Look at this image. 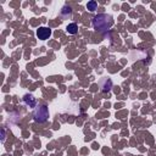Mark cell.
I'll use <instances>...</instances> for the list:
<instances>
[{"label":"cell","mask_w":156,"mask_h":156,"mask_svg":"<svg viewBox=\"0 0 156 156\" xmlns=\"http://www.w3.org/2000/svg\"><path fill=\"white\" fill-rule=\"evenodd\" d=\"M112 23H114L112 17L106 14H100L93 19V27L99 32L109 29L112 26Z\"/></svg>","instance_id":"cell-1"},{"label":"cell","mask_w":156,"mask_h":156,"mask_svg":"<svg viewBox=\"0 0 156 156\" xmlns=\"http://www.w3.org/2000/svg\"><path fill=\"white\" fill-rule=\"evenodd\" d=\"M51 36V29L49 27H39V29L37 31V37L42 40L48 39Z\"/></svg>","instance_id":"cell-3"},{"label":"cell","mask_w":156,"mask_h":156,"mask_svg":"<svg viewBox=\"0 0 156 156\" xmlns=\"http://www.w3.org/2000/svg\"><path fill=\"white\" fill-rule=\"evenodd\" d=\"M61 16H62L63 19H66V20L71 19V17H72V9H71L70 6H67V5H65V6L62 8V10H61Z\"/></svg>","instance_id":"cell-5"},{"label":"cell","mask_w":156,"mask_h":156,"mask_svg":"<svg viewBox=\"0 0 156 156\" xmlns=\"http://www.w3.org/2000/svg\"><path fill=\"white\" fill-rule=\"evenodd\" d=\"M97 8H98V3H97V2H89V3L87 4V9H88L89 11H95Z\"/></svg>","instance_id":"cell-8"},{"label":"cell","mask_w":156,"mask_h":156,"mask_svg":"<svg viewBox=\"0 0 156 156\" xmlns=\"http://www.w3.org/2000/svg\"><path fill=\"white\" fill-rule=\"evenodd\" d=\"M49 117V110L45 105H39L37 106L36 111H34V121L36 122H39V123H43L48 120Z\"/></svg>","instance_id":"cell-2"},{"label":"cell","mask_w":156,"mask_h":156,"mask_svg":"<svg viewBox=\"0 0 156 156\" xmlns=\"http://www.w3.org/2000/svg\"><path fill=\"white\" fill-rule=\"evenodd\" d=\"M100 87H101V90L103 92H109L112 88V82L110 80H105V81L101 82V86Z\"/></svg>","instance_id":"cell-6"},{"label":"cell","mask_w":156,"mask_h":156,"mask_svg":"<svg viewBox=\"0 0 156 156\" xmlns=\"http://www.w3.org/2000/svg\"><path fill=\"white\" fill-rule=\"evenodd\" d=\"M66 32H67L68 34H76V33L78 32V26H77V23H70V25H67Z\"/></svg>","instance_id":"cell-7"},{"label":"cell","mask_w":156,"mask_h":156,"mask_svg":"<svg viewBox=\"0 0 156 156\" xmlns=\"http://www.w3.org/2000/svg\"><path fill=\"white\" fill-rule=\"evenodd\" d=\"M23 101H25V103H26V105H28L29 107H34V106H36V104H37L36 98H34L33 95H31V94H26V95L23 97Z\"/></svg>","instance_id":"cell-4"}]
</instances>
